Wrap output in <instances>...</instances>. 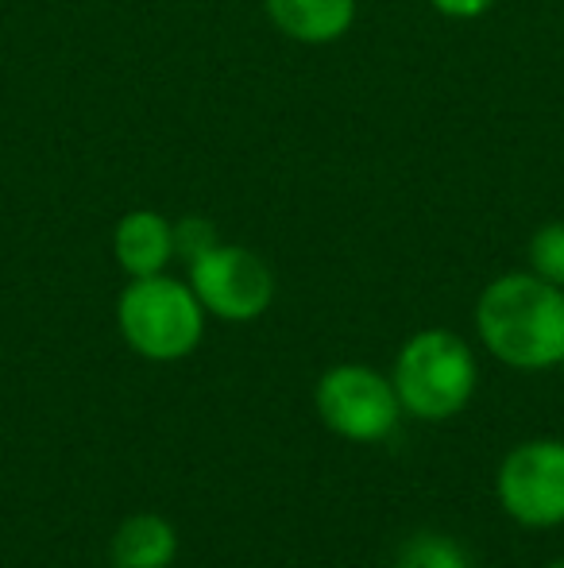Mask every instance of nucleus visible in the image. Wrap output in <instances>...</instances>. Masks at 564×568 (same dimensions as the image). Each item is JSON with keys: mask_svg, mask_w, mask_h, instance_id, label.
<instances>
[{"mask_svg": "<svg viewBox=\"0 0 564 568\" xmlns=\"http://www.w3.org/2000/svg\"><path fill=\"white\" fill-rule=\"evenodd\" d=\"M483 348L514 372H550L564 364V286L534 271H511L483 286L475 302Z\"/></svg>", "mask_w": 564, "mask_h": 568, "instance_id": "nucleus-1", "label": "nucleus"}, {"mask_svg": "<svg viewBox=\"0 0 564 568\" xmlns=\"http://www.w3.org/2000/svg\"><path fill=\"white\" fill-rule=\"evenodd\" d=\"M475 356L464 337L452 329L414 333L394 356V395L402 410L418 422L457 418L475 395Z\"/></svg>", "mask_w": 564, "mask_h": 568, "instance_id": "nucleus-2", "label": "nucleus"}, {"mask_svg": "<svg viewBox=\"0 0 564 568\" xmlns=\"http://www.w3.org/2000/svg\"><path fill=\"white\" fill-rule=\"evenodd\" d=\"M116 329L136 356L155 364L186 359L205 337V306L171 275L132 278L116 298Z\"/></svg>", "mask_w": 564, "mask_h": 568, "instance_id": "nucleus-3", "label": "nucleus"}, {"mask_svg": "<svg viewBox=\"0 0 564 568\" xmlns=\"http://www.w3.org/2000/svg\"><path fill=\"white\" fill-rule=\"evenodd\" d=\"M314 403L325 426L356 445L383 442L402 422V403L394 395V383L368 364L329 367L317 383Z\"/></svg>", "mask_w": 564, "mask_h": 568, "instance_id": "nucleus-4", "label": "nucleus"}, {"mask_svg": "<svg viewBox=\"0 0 564 568\" xmlns=\"http://www.w3.org/2000/svg\"><path fill=\"white\" fill-rule=\"evenodd\" d=\"M189 291L205 306V314L221 322H256L275 302V275L264 255L240 244H217L189 263Z\"/></svg>", "mask_w": 564, "mask_h": 568, "instance_id": "nucleus-5", "label": "nucleus"}, {"mask_svg": "<svg viewBox=\"0 0 564 568\" xmlns=\"http://www.w3.org/2000/svg\"><path fill=\"white\" fill-rule=\"evenodd\" d=\"M503 510L530 530H553L564 523V442L534 437L503 456L495 476Z\"/></svg>", "mask_w": 564, "mask_h": 568, "instance_id": "nucleus-6", "label": "nucleus"}, {"mask_svg": "<svg viewBox=\"0 0 564 568\" xmlns=\"http://www.w3.org/2000/svg\"><path fill=\"white\" fill-rule=\"evenodd\" d=\"M116 267L129 278L163 275L174 260V225L155 210H132L113 229Z\"/></svg>", "mask_w": 564, "mask_h": 568, "instance_id": "nucleus-7", "label": "nucleus"}, {"mask_svg": "<svg viewBox=\"0 0 564 568\" xmlns=\"http://www.w3.org/2000/svg\"><path fill=\"white\" fill-rule=\"evenodd\" d=\"M271 23L286 39L306 47H329L356 23V0H264Z\"/></svg>", "mask_w": 564, "mask_h": 568, "instance_id": "nucleus-8", "label": "nucleus"}, {"mask_svg": "<svg viewBox=\"0 0 564 568\" xmlns=\"http://www.w3.org/2000/svg\"><path fill=\"white\" fill-rule=\"evenodd\" d=\"M178 557V534L163 515H129L116 526L109 541V561L113 568H171Z\"/></svg>", "mask_w": 564, "mask_h": 568, "instance_id": "nucleus-9", "label": "nucleus"}, {"mask_svg": "<svg viewBox=\"0 0 564 568\" xmlns=\"http://www.w3.org/2000/svg\"><path fill=\"white\" fill-rule=\"evenodd\" d=\"M394 568H468V557L449 534L422 530L414 538L402 541Z\"/></svg>", "mask_w": 564, "mask_h": 568, "instance_id": "nucleus-10", "label": "nucleus"}, {"mask_svg": "<svg viewBox=\"0 0 564 568\" xmlns=\"http://www.w3.org/2000/svg\"><path fill=\"white\" fill-rule=\"evenodd\" d=\"M530 271L564 286V221H550L530 236Z\"/></svg>", "mask_w": 564, "mask_h": 568, "instance_id": "nucleus-11", "label": "nucleus"}, {"mask_svg": "<svg viewBox=\"0 0 564 568\" xmlns=\"http://www.w3.org/2000/svg\"><path fill=\"white\" fill-rule=\"evenodd\" d=\"M221 236L217 229H213L209 217H182L178 225H174V260H182L189 267L194 260H202L209 247H217Z\"/></svg>", "mask_w": 564, "mask_h": 568, "instance_id": "nucleus-12", "label": "nucleus"}, {"mask_svg": "<svg viewBox=\"0 0 564 568\" xmlns=\"http://www.w3.org/2000/svg\"><path fill=\"white\" fill-rule=\"evenodd\" d=\"M429 4H433V12L449 16V20H480L499 0H429Z\"/></svg>", "mask_w": 564, "mask_h": 568, "instance_id": "nucleus-13", "label": "nucleus"}, {"mask_svg": "<svg viewBox=\"0 0 564 568\" xmlns=\"http://www.w3.org/2000/svg\"><path fill=\"white\" fill-rule=\"evenodd\" d=\"M545 568H564V557H557V561H550V565H545Z\"/></svg>", "mask_w": 564, "mask_h": 568, "instance_id": "nucleus-14", "label": "nucleus"}]
</instances>
